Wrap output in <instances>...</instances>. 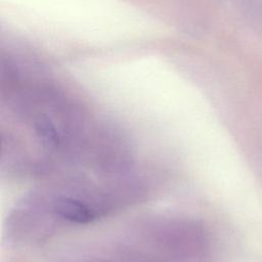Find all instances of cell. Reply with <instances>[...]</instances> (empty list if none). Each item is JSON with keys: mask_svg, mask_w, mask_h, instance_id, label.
<instances>
[{"mask_svg": "<svg viewBox=\"0 0 262 262\" xmlns=\"http://www.w3.org/2000/svg\"><path fill=\"white\" fill-rule=\"evenodd\" d=\"M210 257L211 241L201 223L188 217L156 215L68 252L58 262H209Z\"/></svg>", "mask_w": 262, "mask_h": 262, "instance_id": "1", "label": "cell"}]
</instances>
